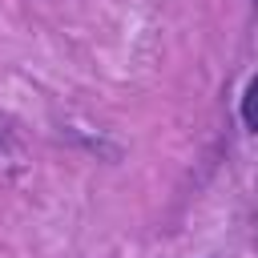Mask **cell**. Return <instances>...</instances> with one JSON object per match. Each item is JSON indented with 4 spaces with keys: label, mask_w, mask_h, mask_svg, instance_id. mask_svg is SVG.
<instances>
[{
    "label": "cell",
    "mask_w": 258,
    "mask_h": 258,
    "mask_svg": "<svg viewBox=\"0 0 258 258\" xmlns=\"http://www.w3.org/2000/svg\"><path fill=\"white\" fill-rule=\"evenodd\" d=\"M242 121H246V129L258 133V73L250 77V85L242 93Z\"/></svg>",
    "instance_id": "1"
}]
</instances>
